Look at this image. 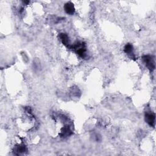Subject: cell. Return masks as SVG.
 Returning <instances> with one entry per match:
<instances>
[{"mask_svg":"<svg viewBox=\"0 0 156 156\" xmlns=\"http://www.w3.org/2000/svg\"><path fill=\"white\" fill-rule=\"evenodd\" d=\"M143 61L148 69L151 71H153L155 69V61L153 56L146 55L143 57Z\"/></svg>","mask_w":156,"mask_h":156,"instance_id":"cell-1","label":"cell"},{"mask_svg":"<svg viewBox=\"0 0 156 156\" xmlns=\"http://www.w3.org/2000/svg\"><path fill=\"white\" fill-rule=\"evenodd\" d=\"M125 52L126 54L132 56V54H133V47H132V45H131V44H127L125 46Z\"/></svg>","mask_w":156,"mask_h":156,"instance_id":"cell-5","label":"cell"},{"mask_svg":"<svg viewBox=\"0 0 156 156\" xmlns=\"http://www.w3.org/2000/svg\"><path fill=\"white\" fill-rule=\"evenodd\" d=\"M64 9H65V11L68 14H70V15L74 14V13L75 12V7L74 6H73V4L70 2L67 3L65 4Z\"/></svg>","mask_w":156,"mask_h":156,"instance_id":"cell-3","label":"cell"},{"mask_svg":"<svg viewBox=\"0 0 156 156\" xmlns=\"http://www.w3.org/2000/svg\"><path fill=\"white\" fill-rule=\"evenodd\" d=\"M145 121L148 125L152 127H154L155 122V114L152 112H147L145 114Z\"/></svg>","mask_w":156,"mask_h":156,"instance_id":"cell-2","label":"cell"},{"mask_svg":"<svg viewBox=\"0 0 156 156\" xmlns=\"http://www.w3.org/2000/svg\"><path fill=\"white\" fill-rule=\"evenodd\" d=\"M60 38H61V40H62V43L64 45H69V38H68V35L67 34H61Z\"/></svg>","mask_w":156,"mask_h":156,"instance_id":"cell-4","label":"cell"}]
</instances>
